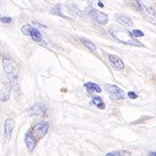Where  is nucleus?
I'll return each mask as SVG.
<instances>
[{"instance_id":"nucleus-9","label":"nucleus","mask_w":156,"mask_h":156,"mask_svg":"<svg viewBox=\"0 0 156 156\" xmlns=\"http://www.w3.org/2000/svg\"><path fill=\"white\" fill-rule=\"evenodd\" d=\"M15 126H16V122L14 119H6L5 123H4V135L7 140H11Z\"/></svg>"},{"instance_id":"nucleus-7","label":"nucleus","mask_w":156,"mask_h":156,"mask_svg":"<svg viewBox=\"0 0 156 156\" xmlns=\"http://www.w3.org/2000/svg\"><path fill=\"white\" fill-rule=\"evenodd\" d=\"M107 58L109 60L110 65L117 70H123L125 68V65H124V62L122 60L121 57H119L118 55H115V54H107Z\"/></svg>"},{"instance_id":"nucleus-15","label":"nucleus","mask_w":156,"mask_h":156,"mask_svg":"<svg viewBox=\"0 0 156 156\" xmlns=\"http://www.w3.org/2000/svg\"><path fill=\"white\" fill-rule=\"evenodd\" d=\"M79 40H80V42H81L82 44H83L84 46L90 50V51H92V52H96L97 47H96V45H95L93 42H90V40L85 39V37H80Z\"/></svg>"},{"instance_id":"nucleus-24","label":"nucleus","mask_w":156,"mask_h":156,"mask_svg":"<svg viewBox=\"0 0 156 156\" xmlns=\"http://www.w3.org/2000/svg\"><path fill=\"white\" fill-rule=\"evenodd\" d=\"M149 155H152V156H156V152H150Z\"/></svg>"},{"instance_id":"nucleus-16","label":"nucleus","mask_w":156,"mask_h":156,"mask_svg":"<svg viewBox=\"0 0 156 156\" xmlns=\"http://www.w3.org/2000/svg\"><path fill=\"white\" fill-rule=\"evenodd\" d=\"M50 12H51L52 15H54V16L62 17V18H64V19H69V17L65 16L62 12V5H60V4H56L55 6L52 7V9H50Z\"/></svg>"},{"instance_id":"nucleus-6","label":"nucleus","mask_w":156,"mask_h":156,"mask_svg":"<svg viewBox=\"0 0 156 156\" xmlns=\"http://www.w3.org/2000/svg\"><path fill=\"white\" fill-rule=\"evenodd\" d=\"M47 112V107L45 104H42V103H37V104H34L31 107L28 108L27 112H28L29 115H45Z\"/></svg>"},{"instance_id":"nucleus-14","label":"nucleus","mask_w":156,"mask_h":156,"mask_svg":"<svg viewBox=\"0 0 156 156\" xmlns=\"http://www.w3.org/2000/svg\"><path fill=\"white\" fill-rule=\"evenodd\" d=\"M92 104H94L95 106H97L99 109H105V103L102 100L101 97L99 96H94L92 98V101H90Z\"/></svg>"},{"instance_id":"nucleus-2","label":"nucleus","mask_w":156,"mask_h":156,"mask_svg":"<svg viewBox=\"0 0 156 156\" xmlns=\"http://www.w3.org/2000/svg\"><path fill=\"white\" fill-rule=\"evenodd\" d=\"M3 69L5 72L6 76L9 78L12 82H17L18 81V71L17 68L15 66V64L9 58H3Z\"/></svg>"},{"instance_id":"nucleus-21","label":"nucleus","mask_w":156,"mask_h":156,"mask_svg":"<svg viewBox=\"0 0 156 156\" xmlns=\"http://www.w3.org/2000/svg\"><path fill=\"white\" fill-rule=\"evenodd\" d=\"M0 21L2 22V23H12V19L9 18V17H0Z\"/></svg>"},{"instance_id":"nucleus-10","label":"nucleus","mask_w":156,"mask_h":156,"mask_svg":"<svg viewBox=\"0 0 156 156\" xmlns=\"http://www.w3.org/2000/svg\"><path fill=\"white\" fill-rule=\"evenodd\" d=\"M115 21H117L118 23L123 25V26L131 27L133 25V22L131 21V19H130L129 17L125 16V15H115Z\"/></svg>"},{"instance_id":"nucleus-22","label":"nucleus","mask_w":156,"mask_h":156,"mask_svg":"<svg viewBox=\"0 0 156 156\" xmlns=\"http://www.w3.org/2000/svg\"><path fill=\"white\" fill-rule=\"evenodd\" d=\"M127 97L130 98V99H136L137 98V94L134 92H128L127 93Z\"/></svg>"},{"instance_id":"nucleus-13","label":"nucleus","mask_w":156,"mask_h":156,"mask_svg":"<svg viewBox=\"0 0 156 156\" xmlns=\"http://www.w3.org/2000/svg\"><path fill=\"white\" fill-rule=\"evenodd\" d=\"M29 37H31L34 42H42L43 41V36L37 28H34V27H32L29 32Z\"/></svg>"},{"instance_id":"nucleus-19","label":"nucleus","mask_w":156,"mask_h":156,"mask_svg":"<svg viewBox=\"0 0 156 156\" xmlns=\"http://www.w3.org/2000/svg\"><path fill=\"white\" fill-rule=\"evenodd\" d=\"M9 100V94L4 92H0V101L1 102H7Z\"/></svg>"},{"instance_id":"nucleus-11","label":"nucleus","mask_w":156,"mask_h":156,"mask_svg":"<svg viewBox=\"0 0 156 156\" xmlns=\"http://www.w3.org/2000/svg\"><path fill=\"white\" fill-rule=\"evenodd\" d=\"M129 3L133 9L140 12L142 14H146V12H147V6L142 1H140V0H130Z\"/></svg>"},{"instance_id":"nucleus-20","label":"nucleus","mask_w":156,"mask_h":156,"mask_svg":"<svg viewBox=\"0 0 156 156\" xmlns=\"http://www.w3.org/2000/svg\"><path fill=\"white\" fill-rule=\"evenodd\" d=\"M131 32H132V34H133V36H134L135 37H144V36H145L144 32L140 31V29H133Z\"/></svg>"},{"instance_id":"nucleus-5","label":"nucleus","mask_w":156,"mask_h":156,"mask_svg":"<svg viewBox=\"0 0 156 156\" xmlns=\"http://www.w3.org/2000/svg\"><path fill=\"white\" fill-rule=\"evenodd\" d=\"M87 15L92 17V18L94 19V21L97 22V23L100 25H105V24H107V22H108L107 15L102 12L97 11V9H90Z\"/></svg>"},{"instance_id":"nucleus-25","label":"nucleus","mask_w":156,"mask_h":156,"mask_svg":"<svg viewBox=\"0 0 156 156\" xmlns=\"http://www.w3.org/2000/svg\"><path fill=\"white\" fill-rule=\"evenodd\" d=\"M0 58H1V54H0Z\"/></svg>"},{"instance_id":"nucleus-1","label":"nucleus","mask_w":156,"mask_h":156,"mask_svg":"<svg viewBox=\"0 0 156 156\" xmlns=\"http://www.w3.org/2000/svg\"><path fill=\"white\" fill-rule=\"evenodd\" d=\"M109 34L114 37L115 42L120 43L123 45H127V46H133V47H144L140 41L132 34L131 31L127 29H123L119 26H112L108 29Z\"/></svg>"},{"instance_id":"nucleus-12","label":"nucleus","mask_w":156,"mask_h":156,"mask_svg":"<svg viewBox=\"0 0 156 156\" xmlns=\"http://www.w3.org/2000/svg\"><path fill=\"white\" fill-rule=\"evenodd\" d=\"M84 87L89 93H101L102 92V89L100 87V85L97 83H94V82H87V83H84Z\"/></svg>"},{"instance_id":"nucleus-4","label":"nucleus","mask_w":156,"mask_h":156,"mask_svg":"<svg viewBox=\"0 0 156 156\" xmlns=\"http://www.w3.org/2000/svg\"><path fill=\"white\" fill-rule=\"evenodd\" d=\"M48 130H49V123L43 121V122H40L39 124H37L30 131H31L32 135H34L37 140H40L47 134Z\"/></svg>"},{"instance_id":"nucleus-3","label":"nucleus","mask_w":156,"mask_h":156,"mask_svg":"<svg viewBox=\"0 0 156 156\" xmlns=\"http://www.w3.org/2000/svg\"><path fill=\"white\" fill-rule=\"evenodd\" d=\"M104 89H105V90H106L107 94L109 95V97L112 98V100H115V101L123 100L125 97H126L124 90H123L122 89H120L119 87H117V85H115V84H105Z\"/></svg>"},{"instance_id":"nucleus-17","label":"nucleus","mask_w":156,"mask_h":156,"mask_svg":"<svg viewBox=\"0 0 156 156\" xmlns=\"http://www.w3.org/2000/svg\"><path fill=\"white\" fill-rule=\"evenodd\" d=\"M106 156H126V155H131L130 152L125 150H118V151H112V152H108L105 154Z\"/></svg>"},{"instance_id":"nucleus-18","label":"nucleus","mask_w":156,"mask_h":156,"mask_svg":"<svg viewBox=\"0 0 156 156\" xmlns=\"http://www.w3.org/2000/svg\"><path fill=\"white\" fill-rule=\"evenodd\" d=\"M31 28H32L31 25L25 24L21 27V31H22V34H25V36H29V32H30V30H31Z\"/></svg>"},{"instance_id":"nucleus-23","label":"nucleus","mask_w":156,"mask_h":156,"mask_svg":"<svg viewBox=\"0 0 156 156\" xmlns=\"http://www.w3.org/2000/svg\"><path fill=\"white\" fill-rule=\"evenodd\" d=\"M98 5H99L100 7H103V6H104V4H103L101 1H99V2H98Z\"/></svg>"},{"instance_id":"nucleus-8","label":"nucleus","mask_w":156,"mask_h":156,"mask_svg":"<svg viewBox=\"0 0 156 156\" xmlns=\"http://www.w3.org/2000/svg\"><path fill=\"white\" fill-rule=\"evenodd\" d=\"M24 142L25 145H26V148L29 152H32L34 149H36V146H37V140L34 138V136L32 135L31 131H27L26 134H25V138H24Z\"/></svg>"}]
</instances>
